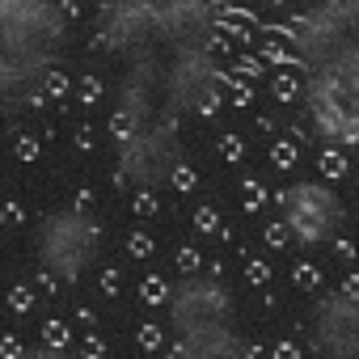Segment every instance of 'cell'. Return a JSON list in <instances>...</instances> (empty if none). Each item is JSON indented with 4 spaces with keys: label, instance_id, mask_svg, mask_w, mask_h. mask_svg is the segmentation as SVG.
<instances>
[{
    "label": "cell",
    "instance_id": "obj_1",
    "mask_svg": "<svg viewBox=\"0 0 359 359\" xmlns=\"http://www.w3.org/2000/svg\"><path fill=\"white\" fill-rule=\"evenodd\" d=\"M43 258H47L51 271H60V275H68V279L81 275L85 262L93 258V229H89L76 212L55 216V220L47 224V233H43Z\"/></svg>",
    "mask_w": 359,
    "mask_h": 359
},
{
    "label": "cell",
    "instance_id": "obj_2",
    "mask_svg": "<svg viewBox=\"0 0 359 359\" xmlns=\"http://www.w3.org/2000/svg\"><path fill=\"white\" fill-rule=\"evenodd\" d=\"M334 220H338V208H334V199H330L325 191L304 187V191L287 195V224H292L304 241L325 237V233L334 229Z\"/></svg>",
    "mask_w": 359,
    "mask_h": 359
},
{
    "label": "cell",
    "instance_id": "obj_3",
    "mask_svg": "<svg viewBox=\"0 0 359 359\" xmlns=\"http://www.w3.org/2000/svg\"><path fill=\"white\" fill-rule=\"evenodd\" d=\"M317 338L334 355H355L359 351V300H346V296L330 300V309H321L317 317Z\"/></svg>",
    "mask_w": 359,
    "mask_h": 359
},
{
    "label": "cell",
    "instance_id": "obj_4",
    "mask_svg": "<svg viewBox=\"0 0 359 359\" xmlns=\"http://www.w3.org/2000/svg\"><path fill=\"white\" fill-rule=\"evenodd\" d=\"M140 296H144L148 304H161V300L169 296V287H165V279H156V275H148V279H144V287H140Z\"/></svg>",
    "mask_w": 359,
    "mask_h": 359
},
{
    "label": "cell",
    "instance_id": "obj_5",
    "mask_svg": "<svg viewBox=\"0 0 359 359\" xmlns=\"http://www.w3.org/2000/svg\"><path fill=\"white\" fill-rule=\"evenodd\" d=\"M43 338H47V346H51V351H64V346H68V330H64L60 321H51Z\"/></svg>",
    "mask_w": 359,
    "mask_h": 359
},
{
    "label": "cell",
    "instance_id": "obj_6",
    "mask_svg": "<svg viewBox=\"0 0 359 359\" xmlns=\"http://www.w3.org/2000/svg\"><path fill=\"white\" fill-rule=\"evenodd\" d=\"M321 173L338 177V173H342V156H338V152H321Z\"/></svg>",
    "mask_w": 359,
    "mask_h": 359
},
{
    "label": "cell",
    "instance_id": "obj_7",
    "mask_svg": "<svg viewBox=\"0 0 359 359\" xmlns=\"http://www.w3.org/2000/svg\"><path fill=\"white\" fill-rule=\"evenodd\" d=\"M85 359H106V342L102 338H85V351H81Z\"/></svg>",
    "mask_w": 359,
    "mask_h": 359
},
{
    "label": "cell",
    "instance_id": "obj_8",
    "mask_svg": "<svg viewBox=\"0 0 359 359\" xmlns=\"http://www.w3.org/2000/svg\"><path fill=\"white\" fill-rule=\"evenodd\" d=\"M241 199H245V208H258V203H262V187L245 182V187H241Z\"/></svg>",
    "mask_w": 359,
    "mask_h": 359
},
{
    "label": "cell",
    "instance_id": "obj_9",
    "mask_svg": "<svg viewBox=\"0 0 359 359\" xmlns=\"http://www.w3.org/2000/svg\"><path fill=\"white\" fill-rule=\"evenodd\" d=\"M152 254V241L148 237H131V258H148Z\"/></svg>",
    "mask_w": 359,
    "mask_h": 359
},
{
    "label": "cell",
    "instance_id": "obj_10",
    "mask_svg": "<svg viewBox=\"0 0 359 359\" xmlns=\"http://www.w3.org/2000/svg\"><path fill=\"white\" fill-rule=\"evenodd\" d=\"M140 342H144L148 351H152V346H161V330H156V325H144V330H140Z\"/></svg>",
    "mask_w": 359,
    "mask_h": 359
},
{
    "label": "cell",
    "instance_id": "obj_11",
    "mask_svg": "<svg viewBox=\"0 0 359 359\" xmlns=\"http://www.w3.org/2000/svg\"><path fill=\"white\" fill-rule=\"evenodd\" d=\"M195 224H199L203 233H216V212H208V208H203V212L195 216Z\"/></svg>",
    "mask_w": 359,
    "mask_h": 359
},
{
    "label": "cell",
    "instance_id": "obj_12",
    "mask_svg": "<svg viewBox=\"0 0 359 359\" xmlns=\"http://www.w3.org/2000/svg\"><path fill=\"white\" fill-rule=\"evenodd\" d=\"M287 161H296V148L292 144H279L275 148V165H287Z\"/></svg>",
    "mask_w": 359,
    "mask_h": 359
},
{
    "label": "cell",
    "instance_id": "obj_13",
    "mask_svg": "<svg viewBox=\"0 0 359 359\" xmlns=\"http://www.w3.org/2000/svg\"><path fill=\"white\" fill-rule=\"evenodd\" d=\"M177 266H182V271H195V266H199V254H195V250H187V254H177Z\"/></svg>",
    "mask_w": 359,
    "mask_h": 359
},
{
    "label": "cell",
    "instance_id": "obj_14",
    "mask_svg": "<svg viewBox=\"0 0 359 359\" xmlns=\"http://www.w3.org/2000/svg\"><path fill=\"white\" fill-rule=\"evenodd\" d=\"M220 148H224V156H229V161H237V156H241V140H233V135H229Z\"/></svg>",
    "mask_w": 359,
    "mask_h": 359
},
{
    "label": "cell",
    "instance_id": "obj_15",
    "mask_svg": "<svg viewBox=\"0 0 359 359\" xmlns=\"http://www.w3.org/2000/svg\"><path fill=\"white\" fill-rule=\"evenodd\" d=\"M152 208H156V199H152V195H140V199H135V212H140V216H148Z\"/></svg>",
    "mask_w": 359,
    "mask_h": 359
},
{
    "label": "cell",
    "instance_id": "obj_16",
    "mask_svg": "<svg viewBox=\"0 0 359 359\" xmlns=\"http://www.w3.org/2000/svg\"><path fill=\"white\" fill-rule=\"evenodd\" d=\"M342 296H346V300H359V275H351V279H346V287H342Z\"/></svg>",
    "mask_w": 359,
    "mask_h": 359
},
{
    "label": "cell",
    "instance_id": "obj_17",
    "mask_svg": "<svg viewBox=\"0 0 359 359\" xmlns=\"http://www.w3.org/2000/svg\"><path fill=\"white\" fill-rule=\"evenodd\" d=\"M275 359H300V351L292 342H283V346H275Z\"/></svg>",
    "mask_w": 359,
    "mask_h": 359
},
{
    "label": "cell",
    "instance_id": "obj_18",
    "mask_svg": "<svg viewBox=\"0 0 359 359\" xmlns=\"http://www.w3.org/2000/svg\"><path fill=\"white\" fill-rule=\"evenodd\" d=\"M296 279H300V287H313V279H317V275H313V266H300V271H296Z\"/></svg>",
    "mask_w": 359,
    "mask_h": 359
},
{
    "label": "cell",
    "instance_id": "obj_19",
    "mask_svg": "<svg viewBox=\"0 0 359 359\" xmlns=\"http://www.w3.org/2000/svg\"><path fill=\"white\" fill-rule=\"evenodd\" d=\"M177 191H195V173H177Z\"/></svg>",
    "mask_w": 359,
    "mask_h": 359
},
{
    "label": "cell",
    "instance_id": "obj_20",
    "mask_svg": "<svg viewBox=\"0 0 359 359\" xmlns=\"http://www.w3.org/2000/svg\"><path fill=\"white\" fill-rule=\"evenodd\" d=\"M102 292H110V296H114V292H118V275H114V271H110V275H106V279H102Z\"/></svg>",
    "mask_w": 359,
    "mask_h": 359
},
{
    "label": "cell",
    "instance_id": "obj_21",
    "mask_svg": "<svg viewBox=\"0 0 359 359\" xmlns=\"http://www.w3.org/2000/svg\"><path fill=\"white\" fill-rule=\"evenodd\" d=\"M26 359H64V351H51V346H43L39 355H26Z\"/></svg>",
    "mask_w": 359,
    "mask_h": 359
},
{
    "label": "cell",
    "instance_id": "obj_22",
    "mask_svg": "<svg viewBox=\"0 0 359 359\" xmlns=\"http://www.w3.org/2000/svg\"><path fill=\"white\" fill-rule=\"evenodd\" d=\"M250 279H254V283H266L271 275H266V266H250Z\"/></svg>",
    "mask_w": 359,
    "mask_h": 359
}]
</instances>
